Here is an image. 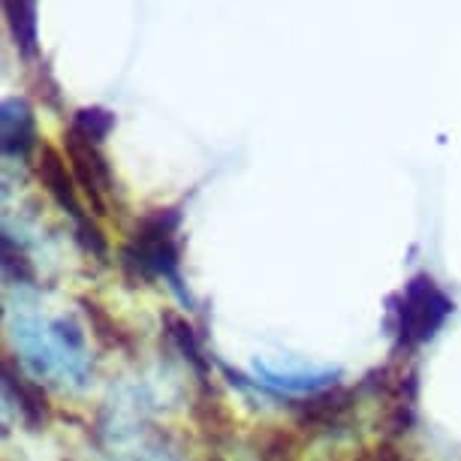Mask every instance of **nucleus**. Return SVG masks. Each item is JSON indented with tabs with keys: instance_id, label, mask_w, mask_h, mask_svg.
I'll use <instances>...</instances> for the list:
<instances>
[{
	"instance_id": "obj_5",
	"label": "nucleus",
	"mask_w": 461,
	"mask_h": 461,
	"mask_svg": "<svg viewBox=\"0 0 461 461\" xmlns=\"http://www.w3.org/2000/svg\"><path fill=\"white\" fill-rule=\"evenodd\" d=\"M37 142V130H33V115L22 100L4 103V151L6 154H28Z\"/></svg>"
},
{
	"instance_id": "obj_8",
	"label": "nucleus",
	"mask_w": 461,
	"mask_h": 461,
	"mask_svg": "<svg viewBox=\"0 0 461 461\" xmlns=\"http://www.w3.org/2000/svg\"><path fill=\"white\" fill-rule=\"evenodd\" d=\"M82 308H85V314H88L91 320V326H94V332H97V338L106 347H115V350H127L130 347V335L121 329L115 320H112L106 311L100 308L97 302H91V299H82Z\"/></svg>"
},
{
	"instance_id": "obj_9",
	"label": "nucleus",
	"mask_w": 461,
	"mask_h": 461,
	"mask_svg": "<svg viewBox=\"0 0 461 461\" xmlns=\"http://www.w3.org/2000/svg\"><path fill=\"white\" fill-rule=\"evenodd\" d=\"M112 127H115V115L106 109H79L73 118L76 133H82L85 139H91V142H97V145L109 136Z\"/></svg>"
},
{
	"instance_id": "obj_7",
	"label": "nucleus",
	"mask_w": 461,
	"mask_h": 461,
	"mask_svg": "<svg viewBox=\"0 0 461 461\" xmlns=\"http://www.w3.org/2000/svg\"><path fill=\"white\" fill-rule=\"evenodd\" d=\"M6 15H10L19 49L31 58L33 51H37V6L33 4H6Z\"/></svg>"
},
{
	"instance_id": "obj_12",
	"label": "nucleus",
	"mask_w": 461,
	"mask_h": 461,
	"mask_svg": "<svg viewBox=\"0 0 461 461\" xmlns=\"http://www.w3.org/2000/svg\"><path fill=\"white\" fill-rule=\"evenodd\" d=\"M359 461H404V458L393 443H380V447H374V449H365Z\"/></svg>"
},
{
	"instance_id": "obj_2",
	"label": "nucleus",
	"mask_w": 461,
	"mask_h": 461,
	"mask_svg": "<svg viewBox=\"0 0 461 461\" xmlns=\"http://www.w3.org/2000/svg\"><path fill=\"white\" fill-rule=\"evenodd\" d=\"M64 142H67L69 160H73L76 181L85 187V194H88L91 205H94V212L103 214V212H106V205H103V194L112 190V172H109L106 158H103L100 145L91 142V139H85L82 133H76L73 127L67 130Z\"/></svg>"
},
{
	"instance_id": "obj_10",
	"label": "nucleus",
	"mask_w": 461,
	"mask_h": 461,
	"mask_svg": "<svg viewBox=\"0 0 461 461\" xmlns=\"http://www.w3.org/2000/svg\"><path fill=\"white\" fill-rule=\"evenodd\" d=\"M167 323H169V329H172V338L178 341V347H181V353H185V359H190L194 362V368L203 374L205 371V359H203V347H199V341H196V335H194V329H190L185 320H178V317H167Z\"/></svg>"
},
{
	"instance_id": "obj_11",
	"label": "nucleus",
	"mask_w": 461,
	"mask_h": 461,
	"mask_svg": "<svg viewBox=\"0 0 461 461\" xmlns=\"http://www.w3.org/2000/svg\"><path fill=\"white\" fill-rule=\"evenodd\" d=\"M295 443L290 434L284 431H268L263 447H259V461H293Z\"/></svg>"
},
{
	"instance_id": "obj_3",
	"label": "nucleus",
	"mask_w": 461,
	"mask_h": 461,
	"mask_svg": "<svg viewBox=\"0 0 461 461\" xmlns=\"http://www.w3.org/2000/svg\"><path fill=\"white\" fill-rule=\"evenodd\" d=\"M37 176L42 181V187L55 196V203L76 217V221H85L82 212H79V199H76V185H73V176L67 172L64 160L55 148L42 145L40 148V160H37Z\"/></svg>"
},
{
	"instance_id": "obj_6",
	"label": "nucleus",
	"mask_w": 461,
	"mask_h": 461,
	"mask_svg": "<svg viewBox=\"0 0 461 461\" xmlns=\"http://www.w3.org/2000/svg\"><path fill=\"white\" fill-rule=\"evenodd\" d=\"M4 377H6V389H13L15 398H19L24 420H28L31 425H40L42 420H46V395H42L33 383H24L19 374L13 371L10 362L4 365Z\"/></svg>"
},
{
	"instance_id": "obj_1",
	"label": "nucleus",
	"mask_w": 461,
	"mask_h": 461,
	"mask_svg": "<svg viewBox=\"0 0 461 461\" xmlns=\"http://www.w3.org/2000/svg\"><path fill=\"white\" fill-rule=\"evenodd\" d=\"M452 311V302L443 295L438 286H434L431 277H416V281L407 286L404 302H402V341L407 347H416L438 332L440 323L447 320Z\"/></svg>"
},
{
	"instance_id": "obj_4",
	"label": "nucleus",
	"mask_w": 461,
	"mask_h": 461,
	"mask_svg": "<svg viewBox=\"0 0 461 461\" xmlns=\"http://www.w3.org/2000/svg\"><path fill=\"white\" fill-rule=\"evenodd\" d=\"M353 393L350 389H329V393L308 398L304 404H295V416L304 429H320V425H335L341 416L350 411Z\"/></svg>"
}]
</instances>
